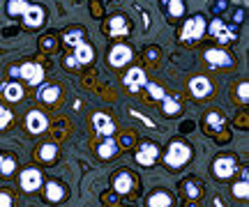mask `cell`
<instances>
[{"label": "cell", "instance_id": "obj_1", "mask_svg": "<svg viewBox=\"0 0 249 207\" xmlns=\"http://www.w3.org/2000/svg\"><path fill=\"white\" fill-rule=\"evenodd\" d=\"M192 159V147L182 141V138H176V141H171L169 143V150L164 154V163L169 166V168H182L187 166V161Z\"/></svg>", "mask_w": 249, "mask_h": 207}, {"label": "cell", "instance_id": "obj_2", "mask_svg": "<svg viewBox=\"0 0 249 207\" xmlns=\"http://www.w3.org/2000/svg\"><path fill=\"white\" fill-rule=\"evenodd\" d=\"M205 32H210L219 44H231V42L238 39V26H235V23H226V21H222L219 16H214L213 21L205 26Z\"/></svg>", "mask_w": 249, "mask_h": 207}, {"label": "cell", "instance_id": "obj_3", "mask_svg": "<svg viewBox=\"0 0 249 207\" xmlns=\"http://www.w3.org/2000/svg\"><path fill=\"white\" fill-rule=\"evenodd\" d=\"M9 76L23 79L30 85H39V83H44V67L39 63H23L18 67H9Z\"/></svg>", "mask_w": 249, "mask_h": 207}, {"label": "cell", "instance_id": "obj_4", "mask_svg": "<svg viewBox=\"0 0 249 207\" xmlns=\"http://www.w3.org/2000/svg\"><path fill=\"white\" fill-rule=\"evenodd\" d=\"M205 26H208V21H205L203 14L187 18L182 30H180V42H198L205 35Z\"/></svg>", "mask_w": 249, "mask_h": 207}, {"label": "cell", "instance_id": "obj_5", "mask_svg": "<svg viewBox=\"0 0 249 207\" xmlns=\"http://www.w3.org/2000/svg\"><path fill=\"white\" fill-rule=\"evenodd\" d=\"M157 157H160V147L152 143V141H143L139 147H136V152H134V161L143 166V168H150L152 163L157 161Z\"/></svg>", "mask_w": 249, "mask_h": 207}, {"label": "cell", "instance_id": "obj_6", "mask_svg": "<svg viewBox=\"0 0 249 207\" xmlns=\"http://www.w3.org/2000/svg\"><path fill=\"white\" fill-rule=\"evenodd\" d=\"M238 171V161L235 157H217L213 163V175L217 180H229Z\"/></svg>", "mask_w": 249, "mask_h": 207}, {"label": "cell", "instance_id": "obj_7", "mask_svg": "<svg viewBox=\"0 0 249 207\" xmlns=\"http://www.w3.org/2000/svg\"><path fill=\"white\" fill-rule=\"evenodd\" d=\"M18 184H21V189L26 191V193H35V191L44 184L39 168H26V171H21V175H18Z\"/></svg>", "mask_w": 249, "mask_h": 207}, {"label": "cell", "instance_id": "obj_8", "mask_svg": "<svg viewBox=\"0 0 249 207\" xmlns=\"http://www.w3.org/2000/svg\"><path fill=\"white\" fill-rule=\"evenodd\" d=\"M205 63L210 64L213 69H226V67H231L235 60H233L224 48H208V51H205Z\"/></svg>", "mask_w": 249, "mask_h": 207}, {"label": "cell", "instance_id": "obj_9", "mask_svg": "<svg viewBox=\"0 0 249 207\" xmlns=\"http://www.w3.org/2000/svg\"><path fill=\"white\" fill-rule=\"evenodd\" d=\"M21 16H23L28 28H42L46 21V9L42 7V5H30V2H28L26 12H23Z\"/></svg>", "mask_w": 249, "mask_h": 207}, {"label": "cell", "instance_id": "obj_10", "mask_svg": "<svg viewBox=\"0 0 249 207\" xmlns=\"http://www.w3.org/2000/svg\"><path fill=\"white\" fill-rule=\"evenodd\" d=\"M132 58H134L132 48L124 44H116L108 51V64L111 67H124L127 63H132Z\"/></svg>", "mask_w": 249, "mask_h": 207}, {"label": "cell", "instance_id": "obj_11", "mask_svg": "<svg viewBox=\"0 0 249 207\" xmlns=\"http://www.w3.org/2000/svg\"><path fill=\"white\" fill-rule=\"evenodd\" d=\"M26 129L30 134H44L46 129H49V120L42 111H30L26 115Z\"/></svg>", "mask_w": 249, "mask_h": 207}, {"label": "cell", "instance_id": "obj_12", "mask_svg": "<svg viewBox=\"0 0 249 207\" xmlns=\"http://www.w3.org/2000/svg\"><path fill=\"white\" fill-rule=\"evenodd\" d=\"M123 83L132 92H136V90H141L143 85L148 83V76H145V72H143L141 67H132V69H127V72H124Z\"/></svg>", "mask_w": 249, "mask_h": 207}, {"label": "cell", "instance_id": "obj_13", "mask_svg": "<svg viewBox=\"0 0 249 207\" xmlns=\"http://www.w3.org/2000/svg\"><path fill=\"white\" fill-rule=\"evenodd\" d=\"M71 48H74V51H71V55L76 58L79 67H83V64H90L92 60H95V48H92V44H88L86 39L76 42V44L71 46Z\"/></svg>", "mask_w": 249, "mask_h": 207}, {"label": "cell", "instance_id": "obj_14", "mask_svg": "<svg viewBox=\"0 0 249 207\" xmlns=\"http://www.w3.org/2000/svg\"><path fill=\"white\" fill-rule=\"evenodd\" d=\"M189 92L194 95L196 99H205V97L213 95V83H210V79H205V76H194L189 81Z\"/></svg>", "mask_w": 249, "mask_h": 207}, {"label": "cell", "instance_id": "obj_15", "mask_svg": "<svg viewBox=\"0 0 249 207\" xmlns=\"http://www.w3.org/2000/svg\"><path fill=\"white\" fill-rule=\"evenodd\" d=\"M92 125H95V131H97L102 138L116 134V125H113V120H111L107 113H95V115H92Z\"/></svg>", "mask_w": 249, "mask_h": 207}, {"label": "cell", "instance_id": "obj_16", "mask_svg": "<svg viewBox=\"0 0 249 207\" xmlns=\"http://www.w3.org/2000/svg\"><path fill=\"white\" fill-rule=\"evenodd\" d=\"M39 101H44L49 106H53L55 101L60 99V85L55 83H39V92H37Z\"/></svg>", "mask_w": 249, "mask_h": 207}, {"label": "cell", "instance_id": "obj_17", "mask_svg": "<svg viewBox=\"0 0 249 207\" xmlns=\"http://www.w3.org/2000/svg\"><path fill=\"white\" fill-rule=\"evenodd\" d=\"M134 187V175L129 171H120L116 173V177H113V189H116V193H120V196H127L129 191H132Z\"/></svg>", "mask_w": 249, "mask_h": 207}, {"label": "cell", "instance_id": "obj_18", "mask_svg": "<svg viewBox=\"0 0 249 207\" xmlns=\"http://www.w3.org/2000/svg\"><path fill=\"white\" fill-rule=\"evenodd\" d=\"M108 35L111 37H127L129 35V21H127L123 14L111 16L108 18Z\"/></svg>", "mask_w": 249, "mask_h": 207}, {"label": "cell", "instance_id": "obj_19", "mask_svg": "<svg viewBox=\"0 0 249 207\" xmlns=\"http://www.w3.org/2000/svg\"><path fill=\"white\" fill-rule=\"evenodd\" d=\"M160 101H161V113H164V115L173 117V115H178L180 111H182V99L176 97V95H164Z\"/></svg>", "mask_w": 249, "mask_h": 207}, {"label": "cell", "instance_id": "obj_20", "mask_svg": "<svg viewBox=\"0 0 249 207\" xmlns=\"http://www.w3.org/2000/svg\"><path fill=\"white\" fill-rule=\"evenodd\" d=\"M2 95H5V99L7 101H21L23 99V85L21 83H17V81H7V83H2Z\"/></svg>", "mask_w": 249, "mask_h": 207}, {"label": "cell", "instance_id": "obj_21", "mask_svg": "<svg viewBox=\"0 0 249 207\" xmlns=\"http://www.w3.org/2000/svg\"><path fill=\"white\" fill-rule=\"evenodd\" d=\"M44 196L49 203H60L62 198H65V187H62L60 182H53L49 180L44 184Z\"/></svg>", "mask_w": 249, "mask_h": 207}, {"label": "cell", "instance_id": "obj_22", "mask_svg": "<svg viewBox=\"0 0 249 207\" xmlns=\"http://www.w3.org/2000/svg\"><path fill=\"white\" fill-rule=\"evenodd\" d=\"M118 150H120V145H118L111 136H104V141H102L97 147V154H99V159H111V157L118 154Z\"/></svg>", "mask_w": 249, "mask_h": 207}, {"label": "cell", "instance_id": "obj_23", "mask_svg": "<svg viewBox=\"0 0 249 207\" xmlns=\"http://www.w3.org/2000/svg\"><path fill=\"white\" fill-rule=\"evenodd\" d=\"M37 157L42 163H53L55 157H58V145L55 143H42L39 150H37Z\"/></svg>", "mask_w": 249, "mask_h": 207}, {"label": "cell", "instance_id": "obj_24", "mask_svg": "<svg viewBox=\"0 0 249 207\" xmlns=\"http://www.w3.org/2000/svg\"><path fill=\"white\" fill-rule=\"evenodd\" d=\"M224 125H226V120H224L222 113L213 111V113H208V115H205V129H208L210 134H217V131H222Z\"/></svg>", "mask_w": 249, "mask_h": 207}, {"label": "cell", "instance_id": "obj_25", "mask_svg": "<svg viewBox=\"0 0 249 207\" xmlns=\"http://www.w3.org/2000/svg\"><path fill=\"white\" fill-rule=\"evenodd\" d=\"M173 205V198H171L169 191H152L150 198H148V207H169Z\"/></svg>", "mask_w": 249, "mask_h": 207}, {"label": "cell", "instance_id": "obj_26", "mask_svg": "<svg viewBox=\"0 0 249 207\" xmlns=\"http://www.w3.org/2000/svg\"><path fill=\"white\" fill-rule=\"evenodd\" d=\"M182 189H185V196L189 200H198L201 198V193H203V187H201V182L194 180V177H187L185 184H182Z\"/></svg>", "mask_w": 249, "mask_h": 207}, {"label": "cell", "instance_id": "obj_27", "mask_svg": "<svg viewBox=\"0 0 249 207\" xmlns=\"http://www.w3.org/2000/svg\"><path fill=\"white\" fill-rule=\"evenodd\" d=\"M17 157L14 154H0V175H12L17 171Z\"/></svg>", "mask_w": 249, "mask_h": 207}, {"label": "cell", "instance_id": "obj_28", "mask_svg": "<svg viewBox=\"0 0 249 207\" xmlns=\"http://www.w3.org/2000/svg\"><path fill=\"white\" fill-rule=\"evenodd\" d=\"M231 191H233V196H235V198H240V200H247V198H249V180H247V173L242 175L240 182H235V184H233Z\"/></svg>", "mask_w": 249, "mask_h": 207}, {"label": "cell", "instance_id": "obj_29", "mask_svg": "<svg viewBox=\"0 0 249 207\" xmlns=\"http://www.w3.org/2000/svg\"><path fill=\"white\" fill-rule=\"evenodd\" d=\"M164 2H166V9H169L171 18L185 16V0H164Z\"/></svg>", "mask_w": 249, "mask_h": 207}, {"label": "cell", "instance_id": "obj_30", "mask_svg": "<svg viewBox=\"0 0 249 207\" xmlns=\"http://www.w3.org/2000/svg\"><path fill=\"white\" fill-rule=\"evenodd\" d=\"M143 88H145V90L150 92V97H152V99H157V101H160L161 97H164V95H166V92H164V88H160V85H157V83H145V85H143Z\"/></svg>", "mask_w": 249, "mask_h": 207}, {"label": "cell", "instance_id": "obj_31", "mask_svg": "<svg viewBox=\"0 0 249 207\" xmlns=\"http://www.w3.org/2000/svg\"><path fill=\"white\" fill-rule=\"evenodd\" d=\"M229 0H213V5H210V9H213V14L214 16H219V14H224L226 9H229Z\"/></svg>", "mask_w": 249, "mask_h": 207}, {"label": "cell", "instance_id": "obj_32", "mask_svg": "<svg viewBox=\"0 0 249 207\" xmlns=\"http://www.w3.org/2000/svg\"><path fill=\"white\" fill-rule=\"evenodd\" d=\"M12 111H9V108H5V106H0V131H2V129H7V125L9 122H12Z\"/></svg>", "mask_w": 249, "mask_h": 207}, {"label": "cell", "instance_id": "obj_33", "mask_svg": "<svg viewBox=\"0 0 249 207\" xmlns=\"http://www.w3.org/2000/svg\"><path fill=\"white\" fill-rule=\"evenodd\" d=\"M238 99L242 101V104H247L249 101V83L242 81L240 85H238Z\"/></svg>", "mask_w": 249, "mask_h": 207}, {"label": "cell", "instance_id": "obj_34", "mask_svg": "<svg viewBox=\"0 0 249 207\" xmlns=\"http://www.w3.org/2000/svg\"><path fill=\"white\" fill-rule=\"evenodd\" d=\"M231 18H233V23H235V26H240L242 21H245V7H238V9H235Z\"/></svg>", "mask_w": 249, "mask_h": 207}, {"label": "cell", "instance_id": "obj_35", "mask_svg": "<svg viewBox=\"0 0 249 207\" xmlns=\"http://www.w3.org/2000/svg\"><path fill=\"white\" fill-rule=\"evenodd\" d=\"M12 205H14V198L9 193H5V191H0V207H12Z\"/></svg>", "mask_w": 249, "mask_h": 207}, {"label": "cell", "instance_id": "obj_36", "mask_svg": "<svg viewBox=\"0 0 249 207\" xmlns=\"http://www.w3.org/2000/svg\"><path fill=\"white\" fill-rule=\"evenodd\" d=\"M65 67H67V69H76V67H79L76 58H74V55H67V58H65Z\"/></svg>", "mask_w": 249, "mask_h": 207}, {"label": "cell", "instance_id": "obj_37", "mask_svg": "<svg viewBox=\"0 0 249 207\" xmlns=\"http://www.w3.org/2000/svg\"><path fill=\"white\" fill-rule=\"evenodd\" d=\"M42 46H44L46 51H53V48H55V39H53V37H46L44 42H42Z\"/></svg>", "mask_w": 249, "mask_h": 207}, {"label": "cell", "instance_id": "obj_38", "mask_svg": "<svg viewBox=\"0 0 249 207\" xmlns=\"http://www.w3.org/2000/svg\"><path fill=\"white\" fill-rule=\"evenodd\" d=\"M118 145H120V147H129V145H132V136H123Z\"/></svg>", "mask_w": 249, "mask_h": 207}]
</instances>
